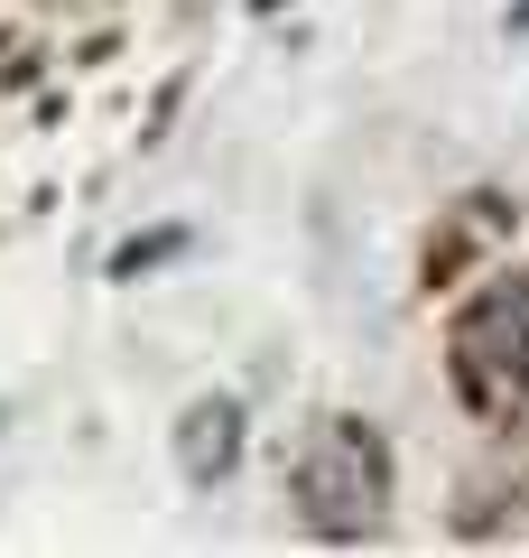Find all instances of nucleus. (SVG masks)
<instances>
[{
  "mask_svg": "<svg viewBox=\"0 0 529 558\" xmlns=\"http://www.w3.org/2000/svg\"><path fill=\"white\" fill-rule=\"evenodd\" d=\"M455 373L473 400H520L529 391V289L502 279L455 317Z\"/></svg>",
  "mask_w": 529,
  "mask_h": 558,
  "instance_id": "nucleus-2",
  "label": "nucleus"
},
{
  "mask_svg": "<svg viewBox=\"0 0 529 558\" xmlns=\"http://www.w3.org/2000/svg\"><path fill=\"white\" fill-rule=\"evenodd\" d=\"M233 457H242V410L233 400H196L186 410V438H176V465L196 484H214V475H233Z\"/></svg>",
  "mask_w": 529,
  "mask_h": 558,
  "instance_id": "nucleus-3",
  "label": "nucleus"
},
{
  "mask_svg": "<svg viewBox=\"0 0 529 558\" xmlns=\"http://www.w3.org/2000/svg\"><path fill=\"white\" fill-rule=\"evenodd\" d=\"M297 502H307V521L325 539L372 531L381 502H391V447H381L362 418H325L307 438V457H297Z\"/></svg>",
  "mask_w": 529,
  "mask_h": 558,
  "instance_id": "nucleus-1",
  "label": "nucleus"
}]
</instances>
